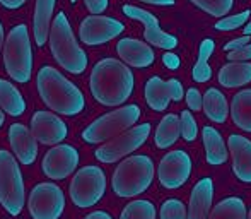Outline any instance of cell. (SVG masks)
I'll return each mask as SVG.
<instances>
[{"label": "cell", "instance_id": "29", "mask_svg": "<svg viewBox=\"0 0 251 219\" xmlns=\"http://www.w3.org/2000/svg\"><path fill=\"white\" fill-rule=\"evenodd\" d=\"M214 48H215V43L210 38L201 41L200 50H199V60H197L195 67H193V79H195L197 82H207L212 77V69H210V65H208V58L214 54Z\"/></svg>", "mask_w": 251, "mask_h": 219}, {"label": "cell", "instance_id": "24", "mask_svg": "<svg viewBox=\"0 0 251 219\" xmlns=\"http://www.w3.org/2000/svg\"><path fill=\"white\" fill-rule=\"evenodd\" d=\"M181 136V120L175 113L162 116L161 123L157 125L154 134V142L159 149H168L171 147Z\"/></svg>", "mask_w": 251, "mask_h": 219}, {"label": "cell", "instance_id": "30", "mask_svg": "<svg viewBox=\"0 0 251 219\" xmlns=\"http://www.w3.org/2000/svg\"><path fill=\"white\" fill-rule=\"evenodd\" d=\"M157 213L151 200H133L126 204V207L122 211L120 219H155Z\"/></svg>", "mask_w": 251, "mask_h": 219}, {"label": "cell", "instance_id": "17", "mask_svg": "<svg viewBox=\"0 0 251 219\" xmlns=\"http://www.w3.org/2000/svg\"><path fill=\"white\" fill-rule=\"evenodd\" d=\"M9 142L14 154L23 164H33L38 158V140L33 132L23 123H12L9 127Z\"/></svg>", "mask_w": 251, "mask_h": 219}, {"label": "cell", "instance_id": "36", "mask_svg": "<svg viewBox=\"0 0 251 219\" xmlns=\"http://www.w3.org/2000/svg\"><path fill=\"white\" fill-rule=\"evenodd\" d=\"M227 60L229 62H250L251 60V43L246 45V47L241 48V50L229 52Z\"/></svg>", "mask_w": 251, "mask_h": 219}, {"label": "cell", "instance_id": "7", "mask_svg": "<svg viewBox=\"0 0 251 219\" xmlns=\"http://www.w3.org/2000/svg\"><path fill=\"white\" fill-rule=\"evenodd\" d=\"M26 200L24 180L16 158L5 149H0V204L10 216L21 214Z\"/></svg>", "mask_w": 251, "mask_h": 219}, {"label": "cell", "instance_id": "6", "mask_svg": "<svg viewBox=\"0 0 251 219\" xmlns=\"http://www.w3.org/2000/svg\"><path fill=\"white\" fill-rule=\"evenodd\" d=\"M140 118V108L137 105H126L115 111H109L106 115L94 120L91 125H87L82 132V139L87 144H101L118 137L120 134L126 132Z\"/></svg>", "mask_w": 251, "mask_h": 219}, {"label": "cell", "instance_id": "40", "mask_svg": "<svg viewBox=\"0 0 251 219\" xmlns=\"http://www.w3.org/2000/svg\"><path fill=\"white\" fill-rule=\"evenodd\" d=\"M26 2L27 0H0V5H3L5 9L16 10V9H21Z\"/></svg>", "mask_w": 251, "mask_h": 219}, {"label": "cell", "instance_id": "26", "mask_svg": "<svg viewBox=\"0 0 251 219\" xmlns=\"http://www.w3.org/2000/svg\"><path fill=\"white\" fill-rule=\"evenodd\" d=\"M0 108L10 116H21L26 111V101L21 91L5 79H0Z\"/></svg>", "mask_w": 251, "mask_h": 219}, {"label": "cell", "instance_id": "45", "mask_svg": "<svg viewBox=\"0 0 251 219\" xmlns=\"http://www.w3.org/2000/svg\"><path fill=\"white\" fill-rule=\"evenodd\" d=\"M3 122H5V115H3V110L0 108V127L3 125Z\"/></svg>", "mask_w": 251, "mask_h": 219}, {"label": "cell", "instance_id": "43", "mask_svg": "<svg viewBox=\"0 0 251 219\" xmlns=\"http://www.w3.org/2000/svg\"><path fill=\"white\" fill-rule=\"evenodd\" d=\"M3 45H5V33H3V26L0 23V50H2Z\"/></svg>", "mask_w": 251, "mask_h": 219}, {"label": "cell", "instance_id": "10", "mask_svg": "<svg viewBox=\"0 0 251 219\" xmlns=\"http://www.w3.org/2000/svg\"><path fill=\"white\" fill-rule=\"evenodd\" d=\"M27 206L33 219H60L65 211V195L55 183H38L31 190Z\"/></svg>", "mask_w": 251, "mask_h": 219}, {"label": "cell", "instance_id": "3", "mask_svg": "<svg viewBox=\"0 0 251 219\" xmlns=\"http://www.w3.org/2000/svg\"><path fill=\"white\" fill-rule=\"evenodd\" d=\"M50 50L56 63L70 74H82L87 69V55L75 41L70 23L63 12L53 17L50 29Z\"/></svg>", "mask_w": 251, "mask_h": 219}, {"label": "cell", "instance_id": "39", "mask_svg": "<svg viewBox=\"0 0 251 219\" xmlns=\"http://www.w3.org/2000/svg\"><path fill=\"white\" fill-rule=\"evenodd\" d=\"M162 62H164V65L168 67V69H178L179 67V58L178 55L171 54V52H166L164 55H162Z\"/></svg>", "mask_w": 251, "mask_h": 219}, {"label": "cell", "instance_id": "2", "mask_svg": "<svg viewBox=\"0 0 251 219\" xmlns=\"http://www.w3.org/2000/svg\"><path fill=\"white\" fill-rule=\"evenodd\" d=\"M36 86L43 103L51 111L65 116H75L86 108L82 91L55 67H41L36 77Z\"/></svg>", "mask_w": 251, "mask_h": 219}, {"label": "cell", "instance_id": "22", "mask_svg": "<svg viewBox=\"0 0 251 219\" xmlns=\"http://www.w3.org/2000/svg\"><path fill=\"white\" fill-rule=\"evenodd\" d=\"M201 139H203V146H205V156H207L208 164H224L229 158L227 147L224 144L222 136L214 129V127H203L201 130Z\"/></svg>", "mask_w": 251, "mask_h": 219}, {"label": "cell", "instance_id": "33", "mask_svg": "<svg viewBox=\"0 0 251 219\" xmlns=\"http://www.w3.org/2000/svg\"><path fill=\"white\" fill-rule=\"evenodd\" d=\"M250 14H251V10H243V12L234 14V16L222 17L221 21H217V23H215V29H219V31L239 29V27L245 26V24L250 21Z\"/></svg>", "mask_w": 251, "mask_h": 219}, {"label": "cell", "instance_id": "9", "mask_svg": "<svg viewBox=\"0 0 251 219\" xmlns=\"http://www.w3.org/2000/svg\"><path fill=\"white\" fill-rule=\"evenodd\" d=\"M151 134V123H140V125L132 127L126 132L120 134L118 137L104 142L101 147H98L94 156L101 163H116L122 158L132 154L133 151H137L140 146H144V142L147 140Z\"/></svg>", "mask_w": 251, "mask_h": 219}, {"label": "cell", "instance_id": "34", "mask_svg": "<svg viewBox=\"0 0 251 219\" xmlns=\"http://www.w3.org/2000/svg\"><path fill=\"white\" fill-rule=\"evenodd\" d=\"M181 137L186 140V142H192V140L197 139V134H199V127H197V122L193 118V115L185 110L181 111Z\"/></svg>", "mask_w": 251, "mask_h": 219}, {"label": "cell", "instance_id": "16", "mask_svg": "<svg viewBox=\"0 0 251 219\" xmlns=\"http://www.w3.org/2000/svg\"><path fill=\"white\" fill-rule=\"evenodd\" d=\"M146 101L154 111L168 110L171 101L183 100V86L178 79L162 81L161 77H151L146 84Z\"/></svg>", "mask_w": 251, "mask_h": 219}, {"label": "cell", "instance_id": "13", "mask_svg": "<svg viewBox=\"0 0 251 219\" xmlns=\"http://www.w3.org/2000/svg\"><path fill=\"white\" fill-rule=\"evenodd\" d=\"M79 166V151L69 144L51 147L43 158V173L51 180H65Z\"/></svg>", "mask_w": 251, "mask_h": 219}, {"label": "cell", "instance_id": "8", "mask_svg": "<svg viewBox=\"0 0 251 219\" xmlns=\"http://www.w3.org/2000/svg\"><path fill=\"white\" fill-rule=\"evenodd\" d=\"M106 192V175L100 166H84L74 175L70 183V199L77 207L96 206Z\"/></svg>", "mask_w": 251, "mask_h": 219}, {"label": "cell", "instance_id": "32", "mask_svg": "<svg viewBox=\"0 0 251 219\" xmlns=\"http://www.w3.org/2000/svg\"><path fill=\"white\" fill-rule=\"evenodd\" d=\"M161 219H188L186 206L178 199H168L161 206Z\"/></svg>", "mask_w": 251, "mask_h": 219}, {"label": "cell", "instance_id": "46", "mask_svg": "<svg viewBox=\"0 0 251 219\" xmlns=\"http://www.w3.org/2000/svg\"><path fill=\"white\" fill-rule=\"evenodd\" d=\"M248 219H251V209H250V213H248Z\"/></svg>", "mask_w": 251, "mask_h": 219}, {"label": "cell", "instance_id": "37", "mask_svg": "<svg viewBox=\"0 0 251 219\" xmlns=\"http://www.w3.org/2000/svg\"><path fill=\"white\" fill-rule=\"evenodd\" d=\"M86 7L93 16H100L108 9V0H84Z\"/></svg>", "mask_w": 251, "mask_h": 219}, {"label": "cell", "instance_id": "5", "mask_svg": "<svg viewBox=\"0 0 251 219\" xmlns=\"http://www.w3.org/2000/svg\"><path fill=\"white\" fill-rule=\"evenodd\" d=\"M3 67L16 82H29L33 76V50L26 24H17L10 29L3 45Z\"/></svg>", "mask_w": 251, "mask_h": 219}, {"label": "cell", "instance_id": "25", "mask_svg": "<svg viewBox=\"0 0 251 219\" xmlns=\"http://www.w3.org/2000/svg\"><path fill=\"white\" fill-rule=\"evenodd\" d=\"M203 111L207 115L208 120H212L214 123H224L227 120V115L231 111L226 96L215 87L207 89V93L203 94Z\"/></svg>", "mask_w": 251, "mask_h": 219}, {"label": "cell", "instance_id": "12", "mask_svg": "<svg viewBox=\"0 0 251 219\" xmlns=\"http://www.w3.org/2000/svg\"><path fill=\"white\" fill-rule=\"evenodd\" d=\"M123 29H125L123 23H120L115 17L87 16L80 23L79 36L82 43L89 45V47H98V45H104L113 38L120 36Z\"/></svg>", "mask_w": 251, "mask_h": 219}, {"label": "cell", "instance_id": "31", "mask_svg": "<svg viewBox=\"0 0 251 219\" xmlns=\"http://www.w3.org/2000/svg\"><path fill=\"white\" fill-rule=\"evenodd\" d=\"M190 2L214 17H226V14L231 12L234 5V0H190Z\"/></svg>", "mask_w": 251, "mask_h": 219}, {"label": "cell", "instance_id": "44", "mask_svg": "<svg viewBox=\"0 0 251 219\" xmlns=\"http://www.w3.org/2000/svg\"><path fill=\"white\" fill-rule=\"evenodd\" d=\"M245 36H251V21L246 24V27H245Z\"/></svg>", "mask_w": 251, "mask_h": 219}, {"label": "cell", "instance_id": "35", "mask_svg": "<svg viewBox=\"0 0 251 219\" xmlns=\"http://www.w3.org/2000/svg\"><path fill=\"white\" fill-rule=\"evenodd\" d=\"M185 98H186V103H188L190 110H193V111L203 110V96H201L197 87H190V89L186 91Z\"/></svg>", "mask_w": 251, "mask_h": 219}, {"label": "cell", "instance_id": "15", "mask_svg": "<svg viewBox=\"0 0 251 219\" xmlns=\"http://www.w3.org/2000/svg\"><path fill=\"white\" fill-rule=\"evenodd\" d=\"M31 132L40 144L58 146L69 136V127L55 113L36 111L31 118Z\"/></svg>", "mask_w": 251, "mask_h": 219}, {"label": "cell", "instance_id": "23", "mask_svg": "<svg viewBox=\"0 0 251 219\" xmlns=\"http://www.w3.org/2000/svg\"><path fill=\"white\" fill-rule=\"evenodd\" d=\"M248 82H251L250 62H229L219 70V84L227 89L241 87Z\"/></svg>", "mask_w": 251, "mask_h": 219}, {"label": "cell", "instance_id": "14", "mask_svg": "<svg viewBox=\"0 0 251 219\" xmlns=\"http://www.w3.org/2000/svg\"><path fill=\"white\" fill-rule=\"evenodd\" d=\"M123 14L130 19L140 21L144 24V38H146L147 43L154 45L157 48H162V50H175L178 47V38L173 36V34H168L161 29L159 26V19L151 14L149 10H144L140 7L135 5H123Z\"/></svg>", "mask_w": 251, "mask_h": 219}, {"label": "cell", "instance_id": "41", "mask_svg": "<svg viewBox=\"0 0 251 219\" xmlns=\"http://www.w3.org/2000/svg\"><path fill=\"white\" fill-rule=\"evenodd\" d=\"M84 219H113L111 216H109L106 211H94V213H91V214H87Z\"/></svg>", "mask_w": 251, "mask_h": 219}, {"label": "cell", "instance_id": "19", "mask_svg": "<svg viewBox=\"0 0 251 219\" xmlns=\"http://www.w3.org/2000/svg\"><path fill=\"white\" fill-rule=\"evenodd\" d=\"M227 146L232 158V171L236 178L245 183H251V140L238 134L227 139Z\"/></svg>", "mask_w": 251, "mask_h": 219}, {"label": "cell", "instance_id": "28", "mask_svg": "<svg viewBox=\"0 0 251 219\" xmlns=\"http://www.w3.org/2000/svg\"><path fill=\"white\" fill-rule=\"evenodd\" d=\"M208 219H248V213L239 197H227L212 209Z\"/></svg>", "mask_w": 251, "mask_h": 219}, {"label": "cell", "instance_id": "42", "mask_svg": "<svg viewBox=\"0 0 251 219\" xmlns=\"http://www.w3.org/2000/svg\"><path fill=\"white\" fill-rule=\"evenodd\" d=\"M140 2L151 3V5H173L175 0H140Z\"/></svg>", "mask_w": 251, "mask_h": 219}, {"label": "cell", "instance_id": "20", "mask_svg": "<svg viewBox=\"0 0 251 219\" xmlns=\"http://www.w3.org/2000/svg\"><path fill=\"white\" fill-rule=\"evenodd\" d=\"M212 200H214V182L201 178L192 190L188 206V219H208Z\"/></svg>", "mask_w": 251, "mask_h": 219}, {"label": "cell", "instance_id": "38", "mask_svg": "<svg viewBox=\"0 0 251 219\" xmlns=\"http://www.w3.org/2000/svg\"><path fill=\"white\" fill-rule=\"evenodd\" d=\"M250 36H241V38H236V40L229 41L227 45L224 47V50L227 52H236V50H241V48H245L246 45H250Z\"/></svg>", "mask_w": 251, "mask_h": 219}, {"label": "cell", "instance_id": "47", "mask_svg": "<svg viewBox=\"0 0 251 219\" xmlns=\"http://www.w3.org/2000/svg\"><path fill=\"white\" fill-rule=\"evenodd\" d=\"M77 2V0H70V3H75Z\"/></svg>", "mask_w": 251, "mask_h": 219}, {"label": "cell", "instance_id": "21", "mask_svg": "<svg viewBox=\"0 0 251 219\" xmlns=\"http://www.w3.org/2000/svg\"><path fill=\"white\" fill-rule=\"evenodd\" d=\"M56 0H36L34 3V17H33V34L38 47H45L50 38L51 29V16L55 9Z\"/></svg>", "mask_w": 251, "mask_h": 219}, {"label": "cell", "instance_id": "11", "mask_svg": "<svg viewBox=\"0 0 251 219\" xmlns=\"http://www.w3.org/2000/svg\"><path fill=\"white\" fill-rule=\"evenodd\" d=\"M192 175V158L181 149L169 151L157 168L159 182L164 189L175 190L183 187Z\"/></svg>", "mask_w": 251, "mask_h": 219}, {"label": "cell", "instance_id": "18", "mask_svg": "<svg viewBox=\"0 0 251 219\" xmlns=\"http://www.w3.org/2000/svg\"><path fill=\"white\" fill-rule=\"evenodd\" d=\"M116 52L126 65L137 69H147L155 60V54L149 45L133 38H122L116 43Z\"/></svg>", "mask_w": 251, "mask_h": 219}, {"label": "cell", "instance_id": "27", "mask_svg": "<svg viewBox=\"0 0 251 219\" xmlns=\"http://www.w3.org/2000/svg\"><path fill=\"white\" fill-rule=\"evenodd\" d=\"M231 116L236 127L245 132H251V89H243L232 98Z\"/></svg>", "mask_w": 251, "mask_h": 219}, {"label": "cell", "instance_id": "1", "mask_svg": "<svg viewBox=\"0 0 251 219\" xmlns=\"http://www.w3.org/2000/svg\"><path fill=\"white\" fill-rule=\"evenodd\" d=\"M89 87L102 107H120L133 93L135 79L128 65L116 58H102L91 72Z\"/></svg>", "mask_w": 251, "mask_h": 219}, {"label": "cell", "instance_id": "4", "mask_svg": "<svg viewBox=\"0 0 251 219\" xmlns=\"http://www.w3.org/2000/svg\"><path fill=\"white\" fill-rule=\"evenodd\" d=\"M154 180V163L146 154H137L123 160L116 166L111 178L113 192L123 199L137 197L151 187Z\"/></svg>", "mask_w": 251, "mask_h": 219}]
</instances>
